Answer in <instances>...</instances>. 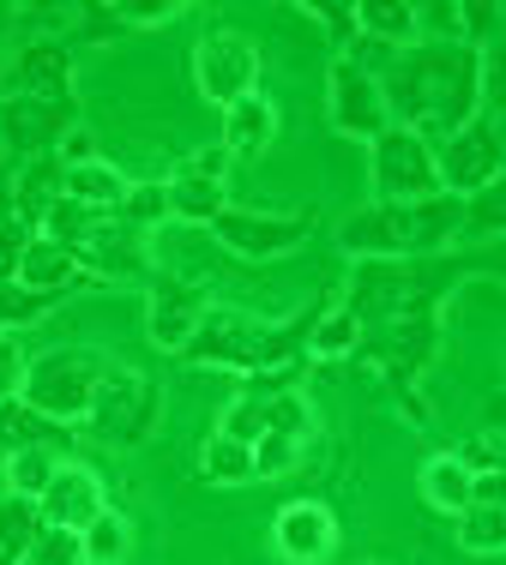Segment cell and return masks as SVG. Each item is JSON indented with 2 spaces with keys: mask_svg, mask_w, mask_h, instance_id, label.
Wrapping results in <instances>:
<instances>
[{
  "mask_svg": "<svg viewBox=\"0 0 506 565\" xmlns=\"http://www.w3.org/2000/svg\"><path fill=\"white\" fill-rule=\"evenodd\" d=\"M205 289L188 277H157L151 295H145V338H151L157 349H169V355H188L199 319H205Z\"/></svg>",
  "mask_w": 506,
  "mask_h": 565,
  "instance_id": "cell-12",
  "label": "cell"
},
{
  "mask_svg": "<svg viewBox=\"0 0 506 565\" xmlns=\"http://www.w3.org/2000/svg\"><path fill=\"white\" fill-rule=\"evenodd\" d=\"M36 511H43V523H55V530H78V535H85L109 505H103V481L91 476L85 463H61L55 481L43 488V500H36Z\"/></svg>",
  "mask_w": 506,
  "mask_h": 565,
  "instance_id": "cell-16",
  "label": "cell"
},
{
  "mask_svg": "<svg viewBox=\"0 0 506 565\" xmlns=\"http://www.w3.org/2000/svg\"><path fill=\"white\" fill-rule=\"evenodd\" d=\"M458 547L476 559H495L506 554V505H471L458 518Z\"/></svg>",
  "mask_w": 506,
  "mask_h": 565,
  "instance_id": "cell-27",
  "label": "cell"
},
{
  "mask_svg": "<svg viewBox=\"0 0 506 565\" xmlns=\"http://www.w3.org/2000/svg\"><path fill=\"white\" fill-rule=\"evenodd\" d=\"M362 565H386V559H362Z\"/></svg>",
  "mask_w": 506,
  "mask_h": 565,
  "instance_id": "cell-38",
  "label": "cell"
},
{
  "mask_svg": "<svg viewBox=\"0 0 506 565\" xmlns=\"http://www.w3.org/2000/svg\"><path fill=\"white\" fill-rule=\"evenodd\" d=\"M223 174H230V151L223 145H211V151L188 157V163L176 169V181H164L169 193V217L181 223H218L223 217Z\"/></svg>",
  "mask_w": 506,
  "mask_h": 565,
  "instance_id": "cell-13",
  "label": "cell"
},
{
  "mask_svg": "<svg viewBox=\"0 0 506 565\" xmlns=\"http://www.w3.org/2000/svg\"><path fill=\"white\" fill-rule=\"evenodd\" d=\"M199 476L211 481V488H242V481H260V469H253V446L230 434H211L205 446H199Z\"/></svg>",
  "mask_w": 506,
  "mask_h": 565,
  "instance_id": "cell-23",
  "label": "cell"
},
{
  "mask_svg": "<svg viewBox=\"0 0 506 565\" xmlns=\"http://www.w3.org/2000/svg\"><path fill=\"white\" fill-rule=\"evenodd\" d=\"M422 500H429L434 511H446V518H464L471 511V500H476V469L464 463L458 451H441V457H429L422 463Z\"/></svg>",
  "mask_w": 506,
  "mask_h": 565,
  "instance_id": "cell-18",
  "label": "cell"
},
{
  "mask_svg": "<svg viewBox=\"0 0 506 565\" xmlns=\"http://www.w3.org/2000/svg\"><path fill=\"white\" fill-rule=\"evenodd\" d=\"M289 343H296V331H272L247 313L211 307V313L199 319L193 343H188V361H199V367H230V373H260V367H272V361H284Z\"/></svg>",
  "mask_w": 506,
  "mask_h": 565,
  "instance_id": "cell-4",
  "label": "cell"
},
{
  "mask_svg": "<svg viewBox=\"0 0 506 565\" xmlns=\"http://www.w3.org/2000/svg\"><path fill=\"white\" fill-rule=\"evenodd\" d=\"M302 12H308L314 24H326L331 43H356V36H362L356 31V7H302Z\"/></svg>",
  "mask_w": 506,
  "mask_h": 565,
  "instance_id": "cell-34",
  "label": "cell"
},
{
  "mask_svg": "<svg viewBox=\"0 0 506 565\" xmlns=\"http://www.w3.org/2000/svg\"><path fill=\"white\" fill-rule=\"evenodd\" d=\"M368 151H375V199H380V205H417V199L446 193V186H441V163H434V145L417 139V132L386 127Z\"/></svg>",
  "mask_w": 506,
  "mask_h": 565,
  "instance_id": "cell-7",
  "label": "cell"
},
{
  "mask_svg": "<svg viewBox=\"0 0 506 565\" xmlns=\"http://www.w3.org/2000/svg\"><path fill=\"white\" fill-rule=\"evenodd\" d=\"M380 90L392 127L417 132L429 145H446L471 120H483V49L422 36L410 49H380Z\"/></svg>",
  "mask_w": 506,
  "mask_h": 565,
  "instance_id": "cell-1",
  "label": "cell"
},
{
  "mask_svg": "<svg viewBox=\"0 0 506 565\" xmlns=\"http://www.w3.org/2000/svg\"><path fill=\"white\" fill-rule=\"evenodd\" d=\"M7 97H43V103H73V55L55 36H31L7 66Z\"/></svg>",
  "mask_w": 506,
  "mask_h": 565,
  "instance_id": "cell-15",
  "label": "cell"
},
{
  "mask_svg": "<svg viewBox=\"0 0 506 565\" xmlns=\"http://www.w3.org/2000/svg\"><path fill=\"white\" fill-rule=\"evenodd\" d=\"M24 565H85V535L43 523V530H36V542H31V554H24Z\"/></svg>",
  "mask_w": 506,
  "mask_h": 565,
  "instance_id": "cell-31",
  "label": "cell"
},
{
  "mask_svg": "<svg viewBox=\"0 0 506 565\" xmlns=\"http://www.w3.org/2000/svg\"><path fill=\"white\" fill-rule=\"evenodd\" d=\"M308 349L314 355H350V349H362V319L350 313V307H338V313H319L314 331H308Z\"/></svg>",
  "mask_w": 506,
  "mask_h": 565,
  "instance_id": "cell-29",
  "label": "cell"
},
{
  "mask_svg": "<svg viewBox=\"0 0 506 565\" xmlns=\"http://www.w3.org/2000/svg\"><path fill=\"white\" fill-rule=\"evenodd\" d=\"M434 163H441V186L452 199H476L483 186H495L506 174V139L495 120H471L446 145H434Z\"/></svg>",
  "mask_w": 506,
  "mask_h": 565,
  "instance_id": "cell-9",
  "label": "cell"
},
{
  "mask_svg": "<svg viewBox=\"0 0 506 565\" xmlns=\"http://www.w3.org/2000/svg\"><path fill=\"white\" fill-rule=\"evenodd\" d=\"M464 235H506V174L476 199H464Z\"/></svg>",
  "mask_w": 506,
  "mask_h": 565,
  "instance_id": "cell-32",
  "label": "cell"
},
{
  "mask_svg": "<svg viewBox=\"0 0 506 565\" xmlns=\"http://www.w3.org/2000/svg\"><path fill=\"white\" fill-rule=\"evenodd\" d=\"M272 547L284 565H326L338 554V518H331V505H319V500L284 505L272 523Z\"/></svg>",
  "mask_w": 506,
  "mask_h": 565,
  "instance_id": "cell-14",
  "label": "cell"
},
{
  "mask_svg": "<svg viewBox=\"0 0 506 565\" xmlns=\"http://www.w3.org/2000/svg\"><path fill=\"white\" fill-rule=\"evenodd\" d=\"M61 439V422H49L43 409H31L24 397H7L0 403V451H31V446H55Z\"/></svg>",
  "mask_w": 506,
  "mask_h": 565,
  "instance_id": "cell-24",
  "label": "cell"
},
{
  "mask_svg": "<svg viewBox=\"0 0 506 565\" xmlns=\"http://www.w3.org/2000/svg\"><path fill=\"white\" fill-rule=\"evenodd\" d=\"M356 31H362V43H380V49L422 43V19H417V7H404V0H386V7H356Z\"/></svg>",
  "mask_w": 506,
  "mask_h": 565,
  "instance_id": "cell-22",
  "label": "cell"
},
{
  "mask_svg": "<svg viewBox=\"0 0 506 565\" xmlns=\"http://www.w3.org/2000/svg\"><path fill=\"white\" fill-rule=\"evenodd\" d=\"M103 373H109V361H103L97 349H49V355H36L31 367H24L19 397L31 403V409H43L49 422L66 427V422H78V415H91Z\"/></svg>",
  "mask_w": 506,
  "mask_h": 565,
  "instance_id": "cell-3",
  "label": "cell"
},
{
  "mask_svg": "<svg viewBox=\"0 0 506 565\" xmlns=\"http://www.w3.org/2000/svg\"><path fill=\"white\" fill-rule=\"evenodd\" d=\"M19 282L36 295H66V289H78V282H97V271L85 265V253L61 247V241H49V235H31V247H24V259H19Z\"/></svg>",
  "mask_w": 506,
  "mask_h": 565,
  "instance_id": "cell-17",
  "label": "cell"
},
{
  "mask_svg": "<svg viewBox=\"0 0 506 565\" xmlns=\"http://www.w3.org/2000/svg\"><path fill=\"white\" fill-rule=\"evenodd\" d=\"M272 139H277V109L260 97V90L242 97L235 109H223V151L230 157H260Z\"/></svg>",
  "mask_w": 506,
  "mask_h": 565,
  "instance_id": "cell-20",
  "label": "cell"
},
{
  "mask_svg": "<svg viewBox=\"0 0 506 565\" xmlns=\"http://www.w3.org/2000/svg\"><path fill=\"white\" fill-rule=\"evenodd\" d=\"M458 235H464V199L452 193L417 199V205H380L375 199V205L350 211L338 228L344 253H356V259H429Z\"/></svg>",
  "mask_w": 506,
  "mask_h": 565,
  "instance_id": "cell-2",
  "label": "cell"
},
{
  "mask_svg": "<svg viewBox=\"0 0 506 565\" xmlns=\"http://www.w3.org/2000/svg\"><path fill=\"white\" fill-rule=\"evenodd\" d=\"M24 247H31V235H24L19 223H0V282H12V277H19Z\"/></svg>",
  "mask_w": 506,
  "mask_h": 565,
  "instance_id": "cell-36",
  "label": "cell"
},
{
  "mask_svg": "<svg viewBox=\"0 0 506 565\" xmlns=\"http://www.w3.org/2000/svg\"><path fill=\"white\" fill-rule=\"evenodd\" d=\"M78 109L73 103H43V97H7L0 103V145H7L19 163H36V157H49L66 132L78 127L73 120Z\"/></svg>",
  "mask_w": 506,
  "mask_h": 565,
  "instance_id": "cell-10",
  "label": "cell"
},
{
  "mask_svg": "<svg viewBox=\"0 0 506 565\" xmlns=\"http://www.w3.org/2000/svg\"><path fill=\"white\" fill-rule=\"evenodd\" d=\"M127 554H133V523L122 511H103L85 530V565H127Z\"/></svg>",
  "mask_w": 506,
  "mask_h": 565,
  "instance_id": "cell-28",
  "label": "cell"
},
{
  "mask_svg": "<svg viewBox=\"0 0 506 565\" xmlns=\"http://www.w3.org/2000/svg\"><path fill=\"white\" fill-rule=\"evenodd\" d=\"M193 85L205 103H218V109H235L242 97L260 90V49H253L247 31H205L193 43Z\"/></svg>",
  "mask_w": 506,
  "mask_h": 565,
  "instance_id": "cell-6",
  "label": "cell"
},
{
  "mask_svg": "<svg viewBox=\"0 0 506 565\" xmlns=\"http://www.w3.org/2000/svg\"><path fill=\"white\" fill-rule=\"evenodd\" d=\"M36 530H43V511H36V500L7 493V500H0V565H24Z\"/></svg>",
  "mask_w": 506,
  "mask_h": 565,
  "instance_id": "cell-25",
  "label": "cell"
},
{
  "mask_svg": "<svg viewBox=\"0 0 506 565\" xmlns=\"http://www.w3.org/2000/svg\"><path fill=\"white\" fill-rule=\"evenodd\" d=\"M61 193L78 199V205H91V211H103V217H115V211L127 205L133 186L122 181V169H109L103 157H91V163H73V169H66Z\"/></svg>",
  "mask_w": 506,
  "mask_h": 565,
  "instance_id": "cell-21",
  "label": "cell"
},
{
  "mask_svg": "<svg viewBox=\"0 0 506 565\" xmlns=\"http://www.w3.org/2000/svg\"><path fill=\"white\" fill-rule=\"evenodd\" d=\"M326 115L344 139H362L375 145L386 127H392V109H386V90H380V73L362 66L356 55H338L331 61V78H326Z\"/></svg>",
  "mask_w": 506,
  "mask_h": 565,
  "instance_id": "cell-8",
  "label": "cell"
},
{
  "mask_svg": "<svg viewBox=\"0 0 506 565\" xmlns=\"http://www.w3.org/2000/svg\"><path fill=\"white\" fill-rule=\"evenodd\" d=\"M308 217H277V211H242V205H223V217L211 223V235L223 241L230 253L242 259H284L308 241Z\"/></svg>",
  "mask_w": 506,
  "mask_h": 565,
  "instance_id": "cell-11",
  "label": "cell"
},
{
  "mask_svg": "<svg viewBox=\"0 0 506 565\" xmlns=\"http://www.w3.org/2000/svg\"><path fill=\"white\" fill-rule=\"evenodd\" d=\"M157 409H164V392L151 373L109 367L97 385V403H91V434H103L109 446H139V439H151Z\"/></svg>",
  "mask_w": 506,
  "mask_h": 565,
  "instance_id": "cell-5",
  "label": "cell"
},
{
  "mask_svg": "<svg viewBox=\"0 0 506 565\" xmlns=\"http://www.w3.org/2000/svg\"><path fill=\"white\" fill-rule=\"evenodd\" d=\"M24 367H31V361H24V355H19V343H12L7 331H0V403H7V397H19Z\"/></svg>",
  "mask_w": 506,
  "mask_h": 565,
  "instance_id": "cell-35",
  "label": "cell"
},
{
  "mask_svg": "<svg viewBox=\"0 0 506 565\" xmlns=\"http://www.w3.org/2000/svg\"><path fill=\"white\" fill-rule=\"evenodd\" d=\"M55 469H61L55 446H31V451H12L0 476H7V493H19V500H43V488L55 481Z\"/></svg>",
  "mask_w": 506,
  "mask_h": 565,
  "instance_id": "cell-26",
  "label": "cell"
},
{
  "mask_svg": "<svg viewBox=\"0 0 506 565\" xmlns=\"http://www.w3.org/2000/svg\"><path fill=\"white\" fill-rule=\"evenodd\" d=\"M61 181H66V169L55 163V157H36V163H24L19 181H12V223H19V228H36V223H43L49 205L61 199Z\"/></svg>",
  "mask_w": 506,
  "mask_h": 565,
  "instance_id": "cell-19",
  "label": "cell"
},
{
  "mask_svg": "<svg viewBox=\"0 0 506 565\" xmlns=\"http://www.w3.org/2000/svg\"><path fill=\"white\" fill-rule=\"evenodd\" d=\"M471 505H506V469H476V500Z\"/></svg>",
  "mask_w": 506,
  "mask_h": 565,
  "instance_id": "cell-37",
  "label": "cell"
},
{
  "mask_svg": "<svg viewBox=\"0 0 506 565\" xmlns=\"http://www.w3.org/2000/svg\"><path fill=\"white\" fill-rule=\"evenodd\" d=\"M55 301H61V295H36V289H24L19 277H12V282H0V331L12 338V331L36 326V319H43Z\"/></svg>",
  "mask_w": 506,
  "mask_h": 565,
  "instance_id": "cell-30",
  "label": "cell"
},
{
  "mask_svg": "<svg viewBox=\"0 0 506 565\" xmlns=\"http://www.w3.org/2000/svg\"><path fill=\"white\" fill-rule=\"evenodd\" d=\"M483 103L506 115V36H495V49H483Z\"/></svg>",
  "mask_w": 506,
  "mask_h": 565,
  "instance_id": "cell-33",
  "label": "cell"
}]
</instances>
